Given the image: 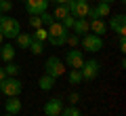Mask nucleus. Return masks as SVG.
<instances>
[{
  "mask_svg": "<svg viewBox=\"0 0 126 116\" xmlns=\"http://www.w3.org/2000/svg\"><path fill=\"white\" fill-rule=\"evenodd\" d=\"M15 40H17V46H19V49L30 51V45H32V34H23V32H19Z\"/></svg>",
  "mask_w": 126,
  "mask_h": 116,
  "instance_id": "nucleus-17",
  "label": "nucleus"
},
{
  "mask_svg": "<svg viewBox=\"0 0 126 116\" xmlns=\"http://www.w3.org/2000/svg\"><path fill=\"white\" fill-rule=\"evenodd\" d=\"M30 27H32V30H36V27H44V25H42L40 15H38V17H30Z\"/></svg>",
  "mask_w": 126,
  "mask_h": 116,
  "instance_id": "nucleus-28",
  "label": "nucleus"
},
{
  "mask_svg": "<svg viewBox=\"0 0 126 116\" xmlns=\"http://www.w3.org/2000/svg\"><path fill=\"white\" fill-rule=\"evenodd\" d=\"M67 101H69V106H76V103L80 101V93H78V91H72L69 97H67Z\"/></svg>",
  "mask_w": 126,
  "mask_h": 116,
  "instance_id": "nucleus-29",
  "label": "nucleus"
},
{
  "mask_svg": "<svg viewBox=\"0 0 126 116\" xmlns=\"http://www.w3.org/2000/svg\"><path fill=\"white\" fill-rule=\"evenodd\" d=\"M32 40L46 42V40H48V32H46V27H36V30H34V34H32Z\"/></svg>",
  "mask_w": 126,
  "mask_h": 116,
  "instance_id": "nucleus-20",
  "label": "nucleus"
},
{
  "mask_svg": "<svg viewBox=\"0 0 126 116\" xmlns=\"http://www.w3.org/2000/svg\"><path fill=\"white\" fill-rule=\"evenodd\" d=\"M65 63H67L69 68H76V70H80L82 63H84V51H80V49H72V51H67V55H65Z\"/></svg>",
  "mask_w": 126,
  "mask_h": 116,
  "instance_id": "nucleus-9",
  "label": "nucleus"
},
{
  "mask_svg": "<svg viewBox=\"0 0 126 116\" xmlns=\"http://www.w3.org/2000/svg\"><path fill=\"white\" fill-rule=\"evenodd\" d=\"M65 45H69L72 49H78V45H80V36L74 34V32H69V34H67V42H65Z\"/></svg>",
  "mask_w": 126,
  "mask_h": 116,
  "instance_id": "nucleus-24",
  "label": "nucleus"
},
{
  "mask_svg": "<svg viewBox=\"0 0 126 116\" xmlns=\"http://www.w3.org/2000/svg\"><path fill=\"white\" fill-rule=\"evenodd\" d=\"M120 40H118V49H120V53H126V34L118 36Z\"/></svg>",
  "mask_w": 126,
  "mask_h": 116,
  "instance_id": "nucleus-30",
  "label": "nucleus"
},
{
  "mask_svg": "<svg viewBox=\"0 0 126 116\" xmlns=\"http://www.w3.org/2000/svg\"><path fill=\"white\" fill-rule=\"evenodd\" d=\"M74 21H76V17H72V15H67V17H65V19H63V25H65V27H67V30L69 32H72V25H74Z\"/></svg>",
  "mask_w": 126,
  "mask_h": 116,
  "instance_id": "nucleus-31",
  "label": "nucleus"
},
{
  "mask_svg": "<svg viewBox=\"0 0 126 116\" xmlns=\"http://www.w3.org/2000/svg\"><path fill=\"white\" fill-rule=\"evenodd\" d=\"M109 11H111V4H107V2H99L97 6H90V11H88L86 17H90V19H103V17H109Z\"/></svg>",
  "mask_w": 126,
  "mask_h": 116,
  "instance_id": "nucleus-11",
  "label": "nucleus"
},
{
  "mask_svg": "<svg viewBox=\"0 0 126 116\" xmlns=\"http://www.w3.org/2000/svg\"><path fill=\"white\" fill-rule=\"evenodd\" d=\"M4 78H6V72H4V68H0V82L4 80Z\"/></svg>",
  "mask_w": 126,
  "mask_h": 116,
  "instance_id": "nucleus-32",
  "label": "nucleus"
},
{
  "mask_svg": "<svg viewBox=\"0 0 126 116\" xmlns=\"http://www.w3.org/2000/svg\"><path fill=\"white\" fill-rule=\"evenodd\" d=\"M21 110H23V103H21V99H19V97H6V101H4V112L17 116Z\"/></svg>",
  "mask_w": 126,
  "mask_h": 116,
  "instance_id": "nucleus-13",
  "label": "nucleus"
},
{
  "mask_svg": "<svg viewBox=\"0 0 126 116\" xmlns=\"http://www.w3.org/2000/svg\"><path fill=\"white\" fill-rule=\"evenodd\" d=\"M4 116H15V114H9V112H4Z\"/></svg>",
  "mask_w": 126,
  "mask_h": 116,
  "instance_id": "nucleus-35",
  "label": "nucleus"
},
{
  "mask_svg": "<svg viewBox=\"0 0 126 116\" xmlns=\"http://www.w3.org/2000/svg\"><path fill=\"white\" fill-rule=\"evenodd\" d=\"M4 72H6V76H19L21 68H19L15 61H6V66H4Z\"/></svg>",
  "mask_w": 126,
  "mask_h": 116,
  "instance_id": "nucleus-22",
  "label": "nucleus"
},
{
  "mask_svg": "<svg viewBox=\"0 0 126 116\" xmlns=\"http://www.w3.org/2000/svg\"><path fill=\"white\" fill-rule=\"evenodd\" d=\"M99 2H107V4H111V2H116V0H99Z\"/></svg>",
  "mask_w": 126,
  "mask_h": 116,
  "instance_id": "nucleus-34",
  "label": "nucleus"
},
{
  "mask_svg": "<svg viewBox=\"0 0 126 116\" xmlns=\"http://www.w3.org/2000/svg\"><path fill=\"white\" fill-rule=\"evenodd\" d=\"M63 72H65V68H63V61L59 57H55V55H50L48 59H46V63H44V74H48L50 78H61L63 76Z\"/></svg>",
  "mask_w": 126,
  "mask_h": 116,
  "instance_id": "nucleus-6",
  "label": "nucleus"
},
{
  "mask_svg": "<svg viewBox=\"0 0 126 116\" xmlns=\"http://www.w3.org/2000/svg\"><path fill=\"white\" fill-rule=\"evenodd\" d=\"M59 116H82V112H80L78 106H67V108H63V110H61Z\"/></svg>",
  "mask_w": 126,
  "mask_h": 116,
  "instance_id": "nucleus-23",
  "label": "nucleus"
},
{
  "mask_svg": "<svg viewBox=\"0 0 126 116\" xmlns=\"http://www.w3.org/2000/svg\"><path fill=\"white\" fill-rule=\"evenodd\" d=\"M84 2H90V0H84Z\"/></svg>",
  "mask_w": 126,
  "mask_h": 116,
  "instance_id": "nucleus-38",
  "label": "nucleus"
},
{
  "mask_svg": "<svg viewBox=\"0 0 126 116\" xmlns=\"http://www.w3.org/2000/svg\"><path fill=\"white\" fill-rule=\"evenodd\" d=\"M0 61H2V59H0Z\"/></svg>",
  "mask_w": 126,
  "mask_h": 116,
  "instance_id": "nucleus-40",
  "label": "nucleus"
},
{
  "mask_svg": "<svg viewBox=\"0 0 126 116\" xmlns=\"http://www.w3.org/2000/svg\"><path fill=\"white\" fill-rule=\"evenodd\" d=\"M88 30L93 32V34H97V36H103L105 32H107V23H105L103 19H90L88 21Z\"/></svg>",
  "mask_w": 126,
  "mask_h": 116,
  "instance_id": "nucleus-15",
  "label": "nucleus"
},
{
  "mask_svg": "<svg viewBox=\"0 0 126 116\" xmlns=\"http://www.w3.org/2000/svg\"><path fill=\"white\" fill-rule=\"evenodd\" d=\"M19 32H21V23L15 17H9V15L0 17V34H2V38H17Z\"/></svg>",
  "mask_w": 126,
  "mask_h": 116,
  "instance_id": "nucleus-2",
  "label": "nucleus"
},
{
  "mask_svg": "<svg viewBox=\"0 0 126 116\" xmlns=\"http://www.w3.org/2000/svg\"><path fill=\"white\" fill-rule=\"evenodd\" d=\"M38 87H40L42 91H53L55 89V78H50L48 74H42L40 80H38Z\"/></svg>",
  "mask_w": 126,
  "mask_h": 116,
  "instance_id": "nucleus-18",
  "label": "nucleus"
},
{
  "mask_svg": "<svg viewBox=\"0 0 126 116\" xmlns=\"http://www.w3.org/2000/svg\"><path fill=\"white\" fill-rule=\"evenodd\" d=\"M61 110H63V99H59V97H53L44 103V114L46 116H59Z\"/></svg>",
  "mask_w": 126,
  "mask_h": 116,
  "instance_id": "nucleus-12",
  "label": "nucleus"
},
{
  "mask_svg": "<svg viewBox=\"0 0 126 116\" xmlns=\"http://www.w3.org/2000/svg\"><path fill=\"white\" fill-rule=\"evenodd\" d=\"M80 45H82V51H84V53H99L105 42H103V36H97V34H93V32H88V34L82 36Z\"/></svg>",
  "mask_w": 126,
  "mask_h": 116,
  "instance_id": "nucleus-3",
  "label": "nucleus"
},
{
  "mask_svg": "<svg viewBox=\"0 0 126 116\" xmlns=\"http://www.w3.org/2000/svg\"><path fill=\"white\" fill-rule=\"evenodd\" d=\"M107 27H111L113 34H118V36L126 34V15H122V13H120V15H113V17L109 19Z\"/></svg>",
  "mask_w": 126,
  "mask_h": 116,
  "instance_id": "nucleus-10",
  "label": "nucleus"
},
{
  "mask_svg": "<svg viewBox=\"0 0 126 116\" xmlns=\"http://www.w3.org/2000/svg\"><path fill=\"white\" fill-rule=\"evenodd\" d=\"M72 32L74 34H78V36H84V34H88V19L86 17H78L76 21H74V25H72Z\"/></svg>",
  "mask_w": 126,
  "mask_h": 116,
  "instance_id": "nucleus-14",
  "label": "nucleus"
},
{
  "mask_svg": "<svg viewBox=\"0 0 126 116\" xmlns=\"http://www.w3.org/2000/svg\"><path fill=\"white\" fill-rule=\"evenodd\" d=\"M48 2L50 0H25L23 6H25V13L30 17H38L42 15L44 11H48Z\"/></svg>",
  "mask_w": 126,
  "mask_h": 116,
  "instance_id": "nucleus-7",
  "label": "nucleus"
},
{
  "mask_svg": "<svg viewBox=\"0 0 126 116\" xmlns=\"http://www.w3.org/2000/svg\"><path fill=\"white\" fill-rule=\"evenodd\" d=\"M80 74H82V82H93L101 74V63L97 59H84V63L80 68Z\"/></svg>",
  "mask_w": 126,
  "mask_h": 116,
  "instance_id": "nucleus-4",
  "label": "nucleus"
},
{
  "mask_svg": "<svg viewBox=\"0 0 126 116\" xmlns=\"http://www.w3.org/2000/svg\"><path fill=\"white\" fill-rule=\"evenodd\" d=\"M46 32H48V42H50L53 46H63L65 42H67V34H69V30L63 25L61 21L50 23Z\"/></svg>",
  "mask_w": 126,
  "mask_h": 116,
  "instance_id": "nucleus-1",
  "label": "nucleus"
},
{
  "mask_svg": "<svg viewBox=\"0 0 126 116\" xmlns=\"http://www.w3.org/2000/svg\"><path fill=\"white\" fill-rule=\"evenodd\" d=\"M13 11V0H0V13L6 15Z\"/></svg>",
  "mask_w": 126,
  "mask_h": 116,
  "instance_id": "nucleus-27",
  "label": "nucleus"
},
{
  "mask_svg": "<svg viewBox=\"0 0 126 116\" xmlns=\"http://www.w3.org/2000/svg\"><path fill=\"white\" fill-rule=\"evenodd\" d=\"M69 15V9H67V4H57V9H55V13H53V17L57 19V21H63V19Z\"/></svg>",
  "mask_w": 126,
  "mask_h": 116,
  "instance_id": "nucleus-19",
  "label": "nucleus"
},
{
  "mask_svg": "<svg viewBox=\"0 0 126 116\" xmlns=\"http://www.w3.org/2000/svg\"><path fill=\"white\" fill-rule=\"evenodd\" d=\"M67 9L72 17H86L90 11V2H84V0H67Z\"/></svg>",
  "mask_w": 126,
  "mask_h": 116,
  "instance_id": "nucleus-8",
  "label": "nucleus"
},
{
  "mask_svg": "<svg viewBox=\"0 0 126 116\" xmlns=\"http://www.w3.org/2000/svg\"><path fill=\"white\" fill-rule=\"evenodd\" d=\"M0 93H2V87H0Z\"/></svg>",
  "mask_w": 126,
  "mask_h": 116,
  "instance_id": "nucleus-37",
  "label": "nucleus"
},
{
  "mask_svg": "<svg viewBox=\"0 0 126 116\" xmlns=\"http://www.w3.org/2000/svg\"><path fill=\"white\" fill-rule=\"evenodd\" d=\"M30 51L34 55H40L42 51H44V42H38V40H32V45H30Z\"/></svg>",
  "mask_w": 126,
  "mask_h": 116,
  "instance_id": "nucleus-26",
  "label": "nucleus"
},
{
  "mask_svg": "<svg viewBox=\"0 0 126 116\" xmlns=\"http://www.w3.org/2000/svg\"><path fill=\"white\" fill-rule=\"evenodd\" d=\"M15 53L17 51H15L13 45H9V42L6 45H0V59L2 61H15Z\"/></svg>",
  "mask_w": 126,
  "mask_h": 116,
  "instance_id": "nucleus-16",
  "label": "nucleus"
},
{
  "mask_svg": "<svg viewBox=\"0 0 126 116\" xmlns=\"http://www.w3.org/2000/svg\"><path fill=\"white\" fill-rule=\"evenodd\" d=\"M0 87H2V93L6 97H19L21 91H23V82L19 80L17 76H6L4 80L0 82Z\"/></svg>",
  "mask_w": 126,
  "mask_h": 116,
  "instance_id": "nucleus-5",
  "label": "nucleus"
},
{
  "mask_svg": "<svg viewBox=\"0 0 126 116\" xmlns=\"http://www.w3.org/2000/svg\"><path fill=\"white\" fill-rule=\"evenodd\" d=\"M0 17H2V13H0Z\"/></svg>",
  "mask_w": 126,
  "mask_h": 116,
  "instance_id": "nucleus-39",
  "label": "nucleus"
},
{
  "mask_svg": "<svg viewBox=\"0 0 126 116\" xmlns=\"http://www.w3.org/2000/svg\"><path fill=\"white\" fill-rule=\"evenodd\" d=\"M2 40H4V38H2V34H0V45H2Z\"/></svg>",
  "mask_w": 126,
  "mask_h": 116,
  "instance_id": "nucleus-36",
  "label": "nucleus"
},
{
  "mask_svg": "<svg viewBox=\"0 0 126 116\" xmlns=\"http://www.w3.org/2000/svg\"><path fill=\"white\" fill-rule=\"evenodd\" d=\"M50 2H55V4H67V0H50Z\"/></svg>",
  "mask_w": 126,
  "mask_h": 116,
  "instance_id": "nucleus-33",
  "label": "nucleus"
},
{
  "mask_svg": "<svg viewBox=\"0 0 126 116\" xmlns=\"http://www.w3.org/2000/svg\"><path fill=\"white\" fill-rule=\"evenodd\" d=\"M40 19H42V25H44V27H48L50 23H55V21H57V19L53 17V13H48V11H44V13L40 15Z\"/></svg>",
  "mask_w": 126,
  "mask_h": 116,
  "instance_id": "nucleus-25",
  "label": "nucleus"
},
{
  "mask_svg": "<svg viewBox=\"0 0 126 116\" xmlns=\"http://www.w3.org/2000/svg\"><path fill=\"white\" fill-rule=\"evenodd\" d=\"M67 80H69V85H80L82 82V74H80V70H76V68H69V74H67Z\"/></svg>",
  "mask_w": 126,
  "mask_h": 116,
  "instance_id": "nucleus-21",
  "label": "nucleus"
}]
</instances>
